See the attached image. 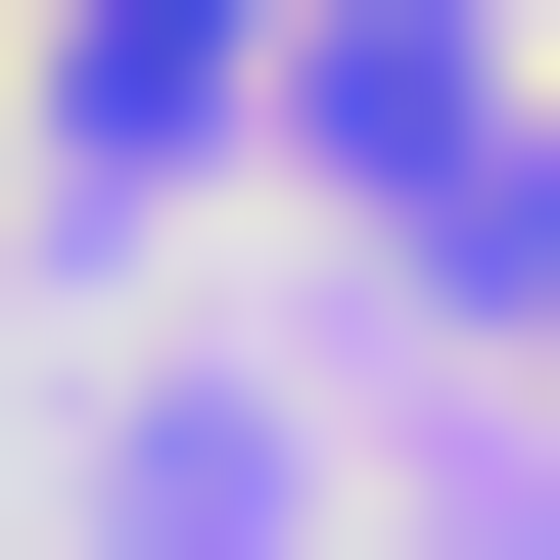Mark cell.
Here are the masks:
<instances>
[{
	"mask_svg": "<svg viewBox=\"0 0 560 560\" xmlns=\"http://www.w3.org/2000/svg\"><path fill=\"white\" fill-rule=\"evenodd\" d=\"M234 94H280L234 0H47V140H94V187H140V140H234Z\"/></svg>",
	"mask_w": 560,
	"mask_h": 560,
	"instance_id": "obj_1",
	"label": "cell"
}]
</instances>
